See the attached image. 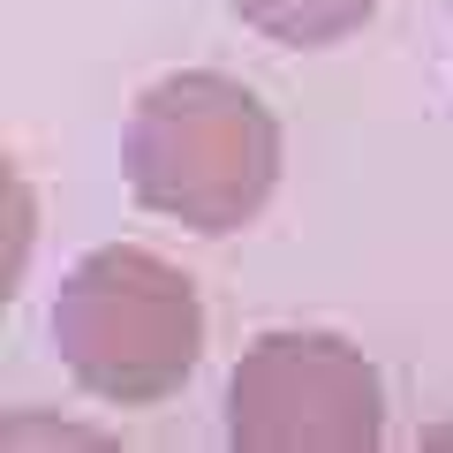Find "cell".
Returning a JSON list of instances; mask_svg holds the SVG:
<instances>
[{
  "label": "cell",
  "instance_id": "cell-1",
  "mask_svg": "<svg viewBox=\"0 0 453 453\" xmlns=\"http://www.w3.org/2000/svg\"><path fill=\"white\" fill-rule=\"evenodd\" d=\"M129 196L196 234H234L273 204L280 181V121L250 83L219 68H181L151 83L121 136Z\"/></svg>",
  "mask_w": 453,
  "mask_h": 453
},
{
  "label": "cell",
  "instance_id": "cell-2",
  "mask_svg": "<svg viewBox=\"0 0 453 453\" xmlns=\"http://www.w3.org/2000/svg\"><path fill=\"white\" fill-rule=\"evenodd\" d=\"M53 348H61L68 378L113 408L166 401L204 356L196 280L129 242L91 250L53 295Z\"/></svg>",
  "mask_w": 453,
  "mask_h": 453
},
{
  "label": "cell",
  "instance_id": "cell-3",
  "mask_svg": "<svg viewBox=\"0 0 453 453\" xmlns=\"http://www.w3.org/2000/svg\"><path fill=\"white\" fill-rule=\"evenodd\" d=\"M386 431V386L340 333H265L226 378V438L250 453H363Z\"/></svg>",
  "mask_w": 453,
  "mask_h": 453
},
{
  "label": "cell",
  "instance_id": "cell-4",
  "mask_svg": "<svg viewBox=\"0 0 453 453\" xmlns=\"http://www.w3.org/2000/svg\"><path fill=\"white\" fill-rule=\"evenodd\" d=\"M378 0H234V16L265 31L273 46H333V38L363 31Z\"/></svg>",
  "mask_w": 453,
  "mask_h": 453
}]
</instances>
